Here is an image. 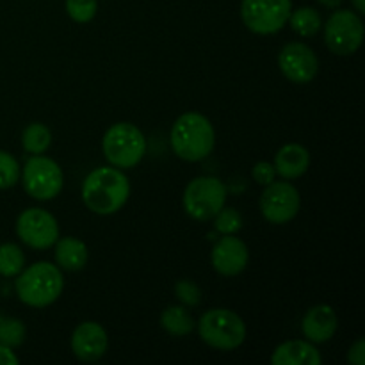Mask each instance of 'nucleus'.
Segmentation results:
<instances>
[{
    "label": "nucleus",
    "instance_id": "f257e3e1",
    "mask_svg": "<svg viewBox=\"0 0 365 365\" xmlns=\"http://www.w3.org/2000/svg\"><path fill=\"white\" fill-rule=\"evenodd\" d=\"M130 196V184L120 168H96L82 184V202L98 216H110L123 209Z\"/></svg>",
    "mask_w": 365,
    "mask_h": 365
},
{
    "label": "nucleus",
    "instance_id": "f03ea898",
    "mask_svg": "<svg viewBox=\"0 0 365 365\" xmlns=\"http://www.w3.org/2000/svg\"><path fill=\"white\" fill-rule=\"evenodd\" d=\"M171 150L187 163H198L212 153L216 132L209 118L200 113H185L171 127Z\"/></svg>",
    "mask_w": 365,
    "mask_h": 365
},
{
    "label": "nucleus",
    "instance_id": "7ed1b4c3",
    "mask_svg": "<svg viewBox=\"0 0 365 365\" xmlns=\"http://www.w3.org/2000/svg\"><path fill=\"white\" fill-rule=\"evenodd\" d=\"M16 296L32 309H45L59 299L64 289L63 273L50 262H36L16 274Z\"/></svg>",
    "mask_w": 365,
    "mask_h": 365
},
{
    "label": "nucleus",
    "instance_id": "20e7f679",
    "mask_svg": "<svg viewBox=\"0 0 365 365\" xmlns=\"http://www.w3.org/2000/svg\"><path fill=\"white\" fill-rule=\"evenodd\" d=\"M103 157L107 163L120 170L138 166L146 153V139L135 125L120 121L107 128L102 141Z\"/></svg>",
    "mask_w": 365,
    "mask_h": 365
},
{
    "label": "nucleus",
    "instance_id": "39448f33",
    "mask_svg": "<svg viewBox=\"0 0 365 365\" xmlns=\"http://www.w3.org/2000/svg\"><path fill=\"white\" fill-rule=\"evenodd\" d=\"M200 339L207 346L221 351L237 349L246 339V324L235 312L228 309H212L198 321Z\"/></svg>",
    "mask_w": 365,
    "mask_h": 365
},
{
    "label": "nucleus",
    "instance_id": "423d86ee",
    "mask_svg": "<svg viewBox=\"0 0 365 365\" xmlns=\"http://www.w3.org/2000/svg\"><path fill=\"white\" fill-rule=\"evenodd\" d=\"M227 185L216 177H198L184 191V209L195 221H210L225 207Z\"/></svg>",
    "mask_w": 365,
    "mask_h": 365
},
{
    "label": "nucleus",
    "instance_id": "0eeeda50",
    "mask_svg": "<svg viewBox=\"0 0 365 365\" xmlns=\"http://www.w3.org/2000/svg\"><path fill=\"white\" fill-rule=\"evenodd\" d=\"M20 178L24 182L25 192L39 202L53 200L63 191L64 185V173L61 166L43 153L31 157L25 163Z\"/></svg>",
    "mask_w": 365,
    "mask_h": 365
},
{
    "label": "nucleus",
    "instance_id": "6e6552de",
    "mask_svg": "<svg viewBox=\"0 0 365 365\" xmlns=\"http://www.w3.org/2000/svg\"><path fill=\"white\" fill-rule=\"evenodd\" d=\"M292 11L291 0H242L241 18L253 34H277Z\"/></svg>",
    "mask_w": 365,
    "mask_h": 365
},
{
    "label": "nucleus",
    "instance_id": "1a4fd4ad",
    "mask_svg": "<svg viewBox=\"0 0 365 365\" xmlns=\"http://www.w3.org/2000/svg\"><path fill=\"white\" fill-rule=\"evenodd\" d=\"M324 41L337 56H353L364 41V21L351 9H339L324 24Z\"/></svg>",
    "mask_w": 365,
    "mask_h": 365
},
{
    "label": "nucleus",
    "instance_id": "9d476101",
    "mask_svg": "<svg viewBox=\"0 0 365 365\" xmlns=\"http://www.w3.org/2000/svg\"><path fill=\"white\" fill-rule=\"evenodd\" d=\"M302 198L291 182H271L260 196V212L271 225H285L299 212Z\"/></svg>",
    "mask_w": 365,
    "mask_h": 365
},
{
    "label": "nucleus",
    "instance_id": "9b49d317",
    "mask_svg": "<svg viewBox=\"0 0 365 365\" xmlns=\"http://www.w3.org/2000/svg\"><path fill=\"white\" fill-rule=\"evenodd\" d=\"M16 234L29 248L48 250L59 239V225L48 210L32 207L18 216Z\"/></svg>",
    "mask_w": 365,
    "mask_h": 365
},
{
    "label": "nucleus",
    "instance_id": "f8f14e48",
    "mask_svg": "<svg viewBox=\"0 0 365 365\" xmlns=\"http://www.w3.org/2000/svg\"><path fill=\"white\" fill-rule=\"evenodd\" d=\"M278 66L285 78L294 84H309L319 71L316 52L305 43H287L278 53Z\"/></svg>",
    "mask_w": 365,
    "mask_h": 365
},
{
    "label": "nucleus",
    "instance_id": "ddd939ff",
    "mask_svg": "<svg viewBox=\"0 0 365 365\" xmlns=\"http://www.w3.org/2000/svg\"><path fill=\"white\" fill-rule=\"evenodd\" d=\"M250 260L248 246L235 237V234L223 235L220 241L214 245L210 253V262L212 267L223 277H237L246 269Z\"/></svg>",
    "mask_w": 365,
    "mask_h": 365
},
{
    "label": "nucleus",
    "instance_id": "4468645a",
    "mask_svg": "<svg viewBox=\"0 0 365 365\" xmlns=\"http://www.w3.org/2000/svg\"><path fill=\"white\" fill-rule=\"evenodd\" d=\"M109 349V335L106 328L95 321H86L75 328L71 335V351L82 362H96Z\"/></svg>",
    "mask_w": 365,
    "mask_h": 365
},
{
    "label": "nucleus",
    "instance_id": "2eb2a0df",
    "mask_svg": "<svg viewBox=\"0 0 365 365\" xmlns=\"http://www.w3.org/2000/svg\"><path fill=\"white\" fill-rule=\"evenodd\" d=\"M339 328L337 312L330 305H316L305 314L302 330L307 341L312 344H323L335 335Z\"/></svg>",
    "mask_w": 365,
    "mask_h": 365
},
{
    "label": "nucleus",
    "instance_id": "dca6fc26",
    "mask_svg": "<svg viewBox=\"0 0 365 365\" xmlns=\"http://www.w3.org/2000/svg\"><path fill=\"white\" fill-rule=\"evenodd\" d=\"M273 166L277 175H280L285 180H294V178L303 177L310 166L309 150L298 143H289L278 150Z\"/></svg>",
    "mask_w": 365,
    "mask_h": 365
},
{
    "label": "nucleus",
    "instance_id": "f3484780",
    "mask_svg": "<svg viewBox=\"0 0 365 365\" xmlns=\"http://www.w3.org/2000/svg\"><path fill=\"white\" fill-rule=\"evenodd\" d=\"M274 365H319L323 356L309 341H287L278 346L271 355Z\"/></svg>",
    "mask_w": 365,
    "mask_h": 365
},
{
    "label": "nucleus",
    "instance_id": "a211bd4d",
    "mask_svg": "<svg viewBox=\"0 0 365 365\" xmlns=\"http://www.w3.org/2000/svg\"><path fill=\"white\" fill-rule=\"evenodd\" d=\"M88 246L75 237L56 241V262L64 271H81L88 264Z\"/></svg>",
    "mask_w": 365,
    "mask_h": 365
},
{
    "label": "nucleus",
    "instance_id": "6ab92c4d",
    "mask_svg": "<svg viewBox=\"0 0 365 365\" xmlns=\"http://www.w3.org/2000/svg\"><path fill=\"white\" fill-rule=\"evenodd\" d=\"M160 327L173 337H185L195 330V319L187 309L180 305H171L160 314Z\"/></svg>",
    "mask_w": 365,
    "mask_h": 365
},
{
    "label": "nucleus",
    "instance_id": "aec40b11",
    "mask_svg": "<svg viewBox=\"0 0 365 365\" xmlns=\"http://www.w3.org/2000/svg\"><path fill=\"white\" fill-rule=\"evenodd\" d=\"M287 24H291L292 31L303 38L316 36L323 27L319 11L314 9V7H299V9L291 11Z\"/></svg>",
    "mask_w": 365,
    "mask_h": 365
},
{
    "label": "nucleus",
    "instance_id": "412c9836",
    "mask_svg": "<svg viewBox=\"0 0 365 365\" xmlns=\"http://www.w3.org/2000/svg\"><path fill=\"white\" fill-rule=\"evenodd\" d=\"M52 145V132L45 123H29L21 134V146L32 155H41Z\"/></svg>",
    "mask_w": 365,
    "mask_h": 365
},
{
    "label": "nucleus",
    "instance_id": "4be33fe9",
    "mask_svg": "<svg viewBox=\"0 0 365 365\" xmlns=\"http://www.w3.org/2000/svg\"><path fill=\"white\" fill-rule=\"evenodd\" d=\"M25 266V255L21 248L13 242H6L0 246V274L6 278H13L20 274Z\"/></svg>",
    "mask_w": 365,
    "mask_h": 365
},
{
    "label": "nucleus",
    "instance_id": "5701e85b",
    "mask_svg": "<svg viewBox=\"0 0 365 365\" xmlns=\"http://www.w3.org/2000/svg\"><path fill=\"white\" fill-rule=\"evenodd\" d=\"M25 335H27V330L20 319H14V317L2 319L0 317V344L7 346V348H18L24 344Z\"/></svg>",
    "mask_w": 365,
    "mask_h": 365
},
{
    "label": "nucleus",
    "instance_id": "b1692460",
    "mask_svg": "<svg viewBox=\"0 0 365 365\" xmlns=\"http://www.w3.org/2000/svg\"><path fill=\"white\" fill-rule=\"evenodd\" d=\"M20 164L11 153L0 150V189H9L20 180Z\"/></svg>",
    "mask_w": 365,
    "mask_h": 365
},
{
    "label": "nucleus",
    "instance_id": "393cba45",
    "mask_svg": "<svg viewBox=\"0 0 365 365\" xmlns=\"http://www.w3.org/2000/svg\"><path fill=\"white\" fill-rule=\"evenodd\" d=\"M98 2L96 0H66V13L77 24H88L95 18Z\"/></svg>",
    "mask_w": 365,
    "mask_h": 365
},
{
    "label": "nucleus",
    "instance_id": "a878e982",
    "mask_svg": "<svg viewBox=\"0 0 365 365\" xmlns=\"http://www.w3.org/2000/svg\"><path fill=\"white\" fill-rule=\"evenodd\" d=\"M214 227L221 235L237 234L242 228V217L235 209H221L220 212L214 216Z\"/></svg>",
    "mask_w": 365,
    "mask_h": 365
},
{
    "label": "nucleus",
    "instance_id": "bb28decb",
    "mask_svg": "<svg viewBox=\"0 0 365 365\" xmlns=\"http://www.w3.org/2000/svg\"><path fill=\"white\" fill-rule=\"evenodd\" d=\"M175 296L184 303L185 307H196L202 302V291L198 285L191 280H178L175 284Z\"/></svg>",
    "mask_w": 365,
    "mask_h": 365
},
{
    "label": "nucleus",
    "instance_id": "cd10ccee",
    "mask_svg": "<svg viewBox=\"0 0 365 365\" xmlns=\"http://www.w3.org/2000/svg\"><path fill=\"white\" fill-rule=\"evenodd\" d=\"M252 177L257 184H260L266 187L267 184H271V182L274 180V177H277V171H274L273 164L266 163V160H260V163H257L255 166H253Z\"/></svg>",
    "mask_w": 365,
    "mask_h": 365
},
{
    "label": "nucleus",
    "instance_id": "c85d7f7f",
    "mask_svg": "<svg viewBox=\"0 0 365 365\" xmlns=\"http://www.w3.org/2000/svg\"><path fill=\"white\" fill-rule=\"evenodd\" d=\"M348 362L353 365H364L365 364V341L364 339H359V341H356L355 344L349 348Z\"/></svg>",
    "mask_w": 365,
    "mask_h": 365
},
{
    "label": "nucleus",
    "instance_id": "c756f323",
    "mask_svg": "<svg viewBox=\"0 0 365 365\" xmlns=\"http://www.w3.org/2000/svg\"><path fill=\"white\" fill-rule=\"evenodd\" d=\"M18 356L14 355L13 348L0 344V365H16Z\"/></svg>",
    "mask_w": 365,
    "mask_h": 365
},
{
    "label": "nucleus",
    "instance_id": "7c9ffc66",
    "mask_svg": "<svg viewBox=\"0 0 365 365\" xmlns=\"http://www.w3.org/2000/svg\"><path fill=\"white\" fill-rule=\"evenodd\" d=\"M317 2H319L321 6L328 7V9H337L342 4V0H317Z\"/></svg>",
    "mask_w": 365,
    "mask_h": 365
},
{
    "label": "nucleus",
    "instance_id": "2f4dec72",
    "mask_svg": "<svg viewBox=\"0 0 365 365\" xmlns=\"http://www.w3.org/2000/svg\"><path fill=\"white\" fill-rule=\"evenodd\" d=\"M353 7L356 9V13L364 14L365 13V0H351Z\"/></svg>",
    "mask_w": 365,
    "mask_h": 365
}]
</instances>
